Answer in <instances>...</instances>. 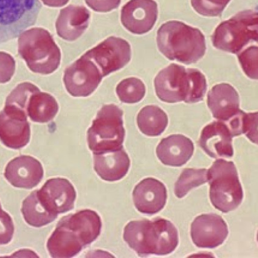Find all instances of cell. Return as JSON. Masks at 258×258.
Here are the masks:
<instances>
[{"instance_id":"ffe728a7","label":"cell","mask_w":258,"mask_h":258,"mask_svg":"<svg viewBox=\"0 0 258 258\" xmlns=\"http://www.w3.org/2000/svg\"><path fill=\"white\" fill-rule=\"evenodd\" d=\"M91 13L84 6L69 5L60 11L56 22L58 36L67 41H74L88 28Z\"/></svg>"},{"instance_id":"5bb4252c","label":"cell","mask_w":258,"mask_h":258,"mask_svg":"<svg viewBox=\"0 0 258 258\" xmlns=\"http://www.w3.org/2000/svg\"><path fill=\"white\" fill-rule=\"evenodd\" d=\"M158 16L154 0H130L121 10V22L130 33L142 35L154 27Z\"/></svg>"},{"instance_id":"44dd1931","label":"cell","mask_w":258,"mask_h":258,"mask_svg":"<svg viewBox=\"0 0 258 258\" xmlns=\"http://www.w3.org/2000/svg\"><path fill=\"white\" fill-rule=\"evenodd\" d=\"M194 152L193 142L182 135H172L162 139L156 150L162 163L171 167L184 166L192 158Z\"/></svg>"},{"instance_id":"7402d4cb","label":"cell","mask_w":258,"mask_h":258,"mask_svg":"<svg viewBox=\"0 0 258 258\" xmlns=\"http://www.w3.org/2000/svg\"><path fill=\"white\" fill-rule=\"evenodd\" d=\"M94 170L104 181H119L126 175L130 167V159L123 147L98 154H94Z\"/></svg>"},{"instance_id":"3957f363","label":"cell","mask_w":258,"mask_h":258,"mask_svg":"<svg viewBox=\"0 0 258 258\" xmlns=\"http://www.w3.org/2000/svg\"><path fill=\"white\" fill-rule=\"evenodd\" d=\"M156 40L159 51L168 59L186 65L198 62L207 51L205 37L201 30L175 20L161 26Z\"/></svg>"},{"instance_id":"d6986e66","label":"cell","mask_w":258,"mask_h":258,"mask_svg":"<svg viewBox=\"0 0 258 258\" xmlns=\"http://www.w3.org/2000/svg\"><path fill=\"white\" fill-rule=\"evenodd\" d=\"M207 105L214 118L227 122L240 110L238 92L228 83L218 84L208 92Z\"/></svg>"},{"instance_id":"7c38bea8","label":"cell","mask_w":258,"mask_h":258,"mask_svg":"<svg viewBox=\"0 0 258 258\" xmlns=\"http://www.w3.org/2000/svg\"><path fill=\"white\" fill-rule=\"evenodd\" d=\"M30 125L24 110L5 104L0 112V141L11 149L19 150L30 141Z\"/></svg>"},{"instance_id":"2e32d148","label":"cell","mask_w":258,"mask_h":258,"mask_svg":"<svg viewBox=\"0 0 258 258\" xmlns=\"http://www.w3.org/2000/svg\"><path fill=\"white\" fill-rule=\"evenodd\" d=\"M43 174L42 165L37 159L21 155L9 162L5 168V176L14 187L30 189L40 183Z\"/></svg>"},{"instance_id":"e0dca14e","label":"cell","mask_w":258,"mask_h":258,"mask_svg":"<svg viewBox=\"0 0 258 258\" xmlns=\"http://www.w3.org/2000/svg\"><path fill=\"white\" fill-rule=\"evenodd\" d=\"M233 138L227 124L219 120L214 121L202 130L199 144L211 158H230L234 155Z\"/></svg>"},{"instance_id":"d590c367","label":"cell","mask_w":258,"mask_h":258,"mask_svg":"<svg viewBox=\"0 0 258 258\" xmlns=\"http://www.w3.org/2000/svg\"><path fill=\"white\" fill-rule=\"evenodd\" d=\"M41 1L47 7L59 8L68 4L70 0H41Z\"/></svg>"},{"instance_id":"d4e9b609","label":"cell","mask_w":258,"mask_h":258,"mask_svg":"<svg viewBox=\"0 0 258 258\" xmlns=\"http://www.w3.org/2000/svg\"><path fill=\"white\" fill-rule=\"evenodd\" d=\"M168 122L166 113L157 106H145L138 114L139 130L144 135L151 137L161 135L166 130Z\"/></svg>"},{"instance_id":"52a82bcc","label":"cell","mask_w":258,"mask_h":258,"mask_svg":"<svg viewBox=\"0 0 258 258\" xmlns=\"http://www.w3.org/2000/svg\"><path fill=\"white\" fill-rule=\"evenodd\" d=\"M257 11L239 12L217 26L212 36L214 47L233 54L239 53L249 43L257 42Z\"/></svg>"},{"instance_id":"1f68e13d","label":"cell","mask_w":258,"mask_h":258,"mask_svg":"<svg viewBox=\"0 0 258 258\" xmlns=\"http://www.w3.org/2000/svg\"><path fill=\"white\" fill-rule=\"evenodd\" d=\"M242 135H245L251 143L257 144V112H245L242 116Z\"/></svg>"},{"instance_id":"7a4b0ae2","label":"cell","mask_w":258,"mask_h":258,"mask_svg":"<svg viewBox=\"0 0 258 258\" xmlns=\"http://www.w3.org/2000/svg\"><path fill=\"white\" fill-rule=\"evenodd\" d=\"M123 239L139 256L169 254L179 243L175 226L160 217L130 222L124 228Z\"/></svg>"},{"instance_id":"484cf974","label":"cell","mask_w":258,"mask_h":258,"mask_svg":"<svg viewBox=\"0 0 258 258\" xmlns=\"http://www.w3.org/2000/svg\"><path fill=\"white\" fill-rule=\"evenodd\" d=\"M208 182V169L186 168L182 170L176 181L174 192L178 199H182L191 190Z\"/></svg>"},{"instance_id":"277c9868","label":"cell","mask_w":258,"mask_h":258,"mask_svg":"<svg viewBox=\"0 0 258 258\" xmlns=\"http://www.w3.org/2000/svg\"><path fill=\"white\" fill-rule=\"evenodd\" d=\"M18 52L34 73L49 75L59 68L61 60L60 48L50 32L33 28L20 34Z\"/></svg>"},{"instance_id":"f546056e","label":"cell","mask_w":258,"mask_h":258,"mask_svg":"<svg viewBox=\"0 0 258 258\" xmlns=\"http://www.w3.org/2000/svg\"><path fill=\"white\" fill-rule=\"evenodd\" d=\"M231 0H191V5L200 15L220 17Z\"/></svg>"},{"instance_id":"9c48e42d","label":"cell","mask_w":258,"mask_h":258,"mask_svg":"<svg viewBox=\"0 0 258 258\" xmlns=\"http://www.w3.org/2000/svg\"><path fill=\"white\" fill-rule=\"evenodd\" d=\"M83 56L92 60L104 77L129 63L132 57L131 45L123 39L111 36L87 51Z\"/></svg>"},{"instance_id":"8992f818","label":"cell","mask_w":258,"mask_h":258,"mask_svg":"<svg viewBox=\"0 0 258 258\" xmlns=\"http://www.w3.org/2000/svg\"><path fill=\"white\" fill-rule=\"evenodd\" d=\"M123 112L115 104H106L98 112L87 135L89 149L98 154L123 148L125 130Z\"/></svg>"},{"instance_id":"4dcf8cb0","label":"cell","mask_w":258,"mask_h":258,"mask_svg":"<svg viewBox=\"0 0 258 258\" xmlns=\"http://www.w3.org/2000/svg\"><path fill=\"white\" fill-rule=\"evenodd\" d=\"M257 46L251 45L237 54L243 71L248 78L257 80Z\"/></svg>"},{"instance_id":"f1b7e54d","label":"cell","mask_w":258,"mask_h":258,"mask_svg":"<svg viewBox=\"0 0 258 258\" xmlns=\"http://www.w3.org/2000/svg\"><path fill=\"white\" fill-rule=\"evenodd\" d=\"M40 91L38 87L28 82L19 84L6 100L5 104L15 106L24 110L28 103L29 98L34 92Z\"/></svg>"},{"instance_id":"ac0fdd59","label":"cell","mask_w":258,"mask_h":258,"mask_svg":"<svg viewBox=\"0 0 258 258\" xmlns=\"http://www.w3.org/2000/svg\"><path fill=\"white\" fill-rule=\"evenodd\" d=\"M133 202L139 212L154 215L166 204V187L158 179L147 178L136 185L133 192Z\"/></svg>"},{"instance_id":"8fae6325","label":"cell","mask_w":258,"mask_h":258,"mask_svg":"<svg viewBox=\"0 0 258 258\" xmlns=\"http://www.w3.org/2000/svg\"><path fill=\"white\" fill-rule=\"evenodd\" d=\"M154 85L156 95L163 102L185 103L189 93V68L172 63L156 75Z\"/></svg>"},{"instance_id":"603a6c76","label":"cell","mask_w":258,"mask_h":258,"mask_svg":"<svg viewBox=\"0 0 258 258\" xmlns=\"http://www.w3.org/2000/svg\"><path fill=\"white\" fill-rule=\"evenodd\" d=\"M59 111V105L54 97L46 92L36 91L29 98L25 112L34 122L48 123L53 120Z\"/></svg>"},{"instance_id":"836d02e7","label":"cell","mask_w":258,"mask_h":258,"mask_svg":"<svg viewBox=\"0 0 258 258\" xmlns=\"http://www.w3.org/2000/svg\"><path fill=\"white\" fill-rule=\"evenodd\" d=\"M14 230L13 220L10 214L0 210V245H6L13 239Z\"/></svg>"},{"instance_id":"ba28073f","label":"cell","mask_w":258,"mask_h":258,"mask_svg":"<svg viewBox=\"0 0 258 258\" xmlns=\"http://www.w3.org/2000/svg\"><path fill=\"white\" fill-rule=\"evenodd\" d=\"M42 8L39 0H0V44L34 25Z\"/></svg>"},{"instance_id":"83f0119b","label":"cell","mask_w":258,"mask_h":258,"mask_svg":"<svg viewBox=\"0 0 258 258\" xmlns=\"http://www.w3.org/2000/svg\"><path fill=\"white\" fill-rule=\"evenodd\" d=\"M190 88L189 95L185 103H198L204 100L207 91V81L201 71L189 68Z\"/></svg>"},{"instance_id":"4fadbf2b","label":"cell","mask_w":258,"mask_h":258,"mask_svg":"<svg viewBox=\"0 0 258 258\" xmlns=\"http://www.w3.org/2000/svg\"><path fill=\"white\" fill-rule=\"evenodd\" d=\"M190 236L197 247L214 249L221 245L227 238L228 225L218 214H202L191 224Z\"/></svg>"},{"instance_id":"4316f807","label":"cell","mask_w":258,"mask_h":258,"mask_svg":"<svg viewBox=\"0 0 258 258\" xmlns=\"http://www.w3.org/2000/svg\"><path fill=\"white\" fill-rule=\"evenodd\" d=\"M116 93L121 102L134 104L140 102L146 95V88L143 81L135 77L121 81L116 88Z\"/></svg>"},{"instance_id":"5b68a950","label":"cell","mask_w":258,"mask_h":258,"mask_svg":"<svg viewBox=\"0 0 258 258\" xmlns=\"http://www.w3.org/2000/svg\"><path fill=\"white\" fill-rule=\"evenodd\" d=\"M208 182L210 201L217 210L228 213L241 204L243 189L233 162L217 159L208 169Z\"/></svg>"},{"instance_id":"cb8c5ba5","label":"cell","mask_w":258,"mask_h":258,"mask_svg":"<svg viewBox=\"0 0 258 258\" xmlns=\"http://www.w3.org/2000/svg\"><path fill=\"white\" fill-rule=\"evenodd\" d=\"M22 213L25 222L31 227L36 228L51 224L58 216L45 208L39 199L37 190L33 191L23 201Z\"/></svg>"},{"instance_id":"e575fe53","label":"cell","mask_w":258,"mask_h":258,"mask_svg":"<svg viewBox=\"0 0 258 258\" xmlns=\"http://www.w3.org/2000/svg\"><path fill=\"white\" fill-rule=\"evenodd\" d=\"M85 2L95 12L108 13L119 7L121 0H85Z\"/></svg>"},{"instance_id":"9a60e30c","label":"cell","mask_w":258,"mask_h":258,"mask_svg":"<svg viewBox=\"0 0 258 258\" xmlns=\"http://www.w3.org/2000/svg\"><path fill=\"white\" fill-rule=\"evenodd\" d=\"M40 201L50 212L63 214L73 210L77 199L75 187L68 179L55 178L46 181L37 190Z\"/></svg>"},{"instance_id":"30bf717a","label":"cell","mask_w":258,"mask_h":258,"mask_svg":"<svg viewBox=\"0 0 258 258\" xmlns=\"http://www.w3.org/2000/svg\"><path fill=\"white\" fill-rule=\"evenodd\" d=\"M103 78L95 63L82 56L66 69L63 80L72 96L86 97L98 88Z\"/></svg>"},{"instance_id":"6da1fadb","label":"cell","mask_w":258,"mask_h":258,"mask_svg":"<svg viewBox=\"0 0 258 258\" xmlns=\"http://www.w3.org/2000/svg\"><path fill=\"white\" fill-rule=\"evenodd\" d=\"M101 228L102 222L94 211L69 214L58 222L46 248L52 257H74L98 238Z\"/></svg>"},{"instance_id":"d6a6232c","label":"cell","mask_w":258,"mask_h":258,"mask_svg":"<svg viewBox=\"0 0 258 258\" xmlns=\"http://www.w3.org/2000/svg\"><path fill=\"white\" fill-rule=\"evenodd\" d=\"M16 61L10 54L0 51V84L9 82L14 76Z\"/></svg>"},{"instance_id":"8d00e7d4","label":"cell","mask_w":258,"mask_h":258,"mask_svg":"<svg viewBox=\"0 0 258 258\" xmlns=\"http://www.w3.org/2000/svg\"><path fill=\"white\" fill-rule=\"evenodd\" d=\"M2 210V205H1V204H0V210Z\"/></svg>"}]
</instances>
